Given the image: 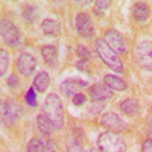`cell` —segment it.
<instances>
[{"label": "cell", "instance_id": "1", "mask_svg": "<svg viewBox=\"0 0 152 152\" xmlns=\"http://www.w3.org/2000/svg\"><path fill=\"white\" fill-rule=\"evenodd\" d=\"M43 113L47 116L55 129H62V126H64V107H62V102L58 94L50 93L46 96L43 104Z\"/></svg>", "mask_w": 152, "mask_h": 152}, {"label": "cell", "instance_id": "2", "mask_svg": "<svg viewBox=\"0 0 152 152\" xmlns=\"http://www.w3.org/2000/svg\"><path fill=\"white\" fill-rule=\"evenodd\" d=\"M94 47H96V52H97L99 58L102 59L111 70H114L116 73L125 72V67H123V62H122L120 56L114 52V50L110 49V46L105 43V40H96Z\"/></svg>", "mask_w": 152, "mask_h": 152}, {"label": "cell", "instance_id": "3", "mask_svg": "<svg viewBox=\"0 0 152 152\" xmlns=\"http://www.w3.org/2000/svg\"><path fill=\"white\" fill-rule=\"evenodd\" d=\"M97 149L100 152H126V143L117 132L107 131L99 135Z\"/></svg>", "mask_w": 152, "mask_h": 152}, {"label": "cell", "instance_id": "4", "mask_svg": "<svg viewBox=\"0 0 152 152\" xmlns=\"http://www.w3.org/2000/svg\"><path fill=\"white\" fill-rule=\"evenodd\" d=\"M0 35H2V40L11 47H17L21 43V34L18 28L15 24H12L9 20L3 18L0 21Z\"/></svg>", "mask_w": 152, "mask_h": 152}, {"label": "cell", "instance_id": "5", "mask_svg": "<svg viewBox=\"0 0 152 152\" xmlns=\"http://www.w3.org/2000/svg\"><path fill=\"white\" fill-rule=\"evenodd\" d=\"M137 64L145 70H152V44L149 41L138 43L134 49Z\"/></svg>", "mask_w": 152, "mask_h": 152}, {"label": "cell", "instance_id": "6", "mask_svg": "<svg viewBox=\"0 0 152 152\" xmlns=\"http://www.w3.org/2000/svg\"><path fill=\"white\" fill-rule=\"evenodd\" d=\"M20 116H21V107L18 105L17 100L6 99L5 102L2 104V119H3V123L11 125V123H14L15 120H18Z\"/></svg>", "mask_w": 152, "mask_h": 152}, {"label": "cell", "instance_id": "7", "mask_svg": "<svg viewBox=\"0 0 152 152\" xmlns=\"http://www.w3.org/2000/svg\"><path fill=\"white\" fill-rule=\"evenodd\" d=\"M105 43L110 46L111 50H114L117 55H123L126 53V40H125V37L117 32V31H114V29H110L107 31L105 34Z\"/></svg>", "mask_w": 152, "mask_h": 152}, {"label": "cell", "instance_id": "8", "mask_svg": "<svg viewBox=\"0 0 152 152\" xmlns=\"http://www.w3.org/2000/svg\"><path fill=\"white\" fill-rule=\"evenodd\" d=\"M88 87V82L82 81V79H76V78H69L66 81H62L59 85V91L64 97H73L75 94L81 93L82 88Z\"/></svg>", "mask_w": 152, "mask_h": 152}, {"label": "cell", "instance_id": "9", "mask_svg": "<svg viewBox=\"0 0 152 152\" xmlns=\"http://www.w3.org/2000/svg\"><path fill=\"white\" fill-rule=\"evenodd\" d=\"M15 67H17L20 75H23V76L28 78V76H31L35 72V69H37V59L34 58L32 53L23 52L15 61Z\"/></svg>", "mask_w": 152, "mask_h": 152}, {"label": "cell", "instance_id": "10", "mask_svg": "<svg viewBox=\"0 0 152 152\" xmlns=\"http://www.w3.org/2000/svg\"><path fill=\"white\" fill-rule=\"evenodd\" d=\"M76 31L78 34L82 37V38H91L94 35V26H93V21H91V17L81 12V14L76 15Z\"/></svg>", "mask_w": 152, "mask_h": 152}, {"label": "cell", "instance_id": "11", "mask_svg": "<svg viewBox=\"0 0 152 152\" xmlns=\"http://www.w3.org/2000/svg\"><path fill=\"white\" fill-rule=\"evenodd\" d=\"M100 123H102L105 128H108L110 131H114V132L126 129V122L117 113H105L104 116L100 117Z\"/></svg>", "mask_w": 152, "mask_h": 152}, {"label": "cell", "instance_id": "12", "mask_svg": "<svg viewBox=\"0 0 152 152\" xmlns=\"http://www.w3.org/2000/svg\"><path fill=\"white\" fill-rule=\"evenodd\" d=\"M90 99L94 102H105V100L113 97V91L105 84H94L90 87Z\"/></svg>", "mask_w": 152, "mask_h": 152}, {"label": "cell", "instance_id": "13", "mask_svg": "<svg viewBox=\"0 0 152 152\" xmlns=\"http://www.w3.org/2000/svg\"><path fill=\"white\" fill-rule=\"evenodd\" d=\"M151 17V8L148 6V3L145 2H137L134 6H132V18L137 21V23H146Z\"/></svg>", "mask_w": 152, "mask_h": 152}, {"label": "cell", "instance_id": "14", "mask_svg": "<svg viewBox=\"0 0 152 152\" xmlns=\"http://www.w3.org/2000/svg\"><path fill=\"white\" fill-rule=\"evenodd\" d=\"M41 56L46 66L50 69H55L58 66V49L55 46H44L41 47Z\"/></svg>", "mask_w": 152, "mask_h": 152}, {"label": "cell", "instance_id": "15", "mask_svg": "<svg viewBox=\"0 0 152 152\" xmlns=\"http://www.w3.org/2000/svg\"><path fill=\"white\" fill-rule=\"evenodd\" d=\"M104 84L110 88L111 91H117V93H122V91H125L126 88H128L126 82L122 78L116 76V75H105L104 76Z\"/></svg>", "mask_w": 152, "mask_h": 152}, {"label": "cell", "instance_id": "16", "mask_svg": "<svg viewBox=\"0 0 152 152\" xmlns=\"http://www.w3.org/2000/svg\"><path fill=\"white\" fill-rule=\"evenodd\" d=\"M120 110L128 117H135V116H138V113H140V104H138L135 99H125L120 104Z\"/></svg>", "mask_w": 152, "mask_h": 152}, {"label": "cell", "instance_id": "17", "mask_svg": "<svg viewBox=\"0 0 152 152\" xmlns=\"http://www.w3.org/2000/svg\"><path fill=\"white\" fill-rule=\"evenodd\" d=\"M50 85V76L47 72H40V73H37L35 76V79H34V88H35V91L38 93H44L47 88Z\"/></svg>", "mask_w": 152, "mask_h": 152}, {"label": "cell", "instance_id": "18", "mask_svg": "<svg viewBox=\"0 0 152 152\" xmlns=\"http://www.w3.org/2000/svg\"><path fill=\"white\" fill-rule=\"evenodd\" d=\"M37 126H38V131H40L43 135H46V137H49L50 134H52V131L55 129L53 125L50 123V120L47 119V116L44 113H41L40 116L37 117Z\"/></svg>", "mask_w": 152, "mask_h": 152}, {"label": "cell", "instance_id": "19", "mask_svg": "<svg viewBox=\"0 0 152 152\" xmlns=\"http://www.w3.org/2000/svg\"><path fill=\"white\" fill-rule=\"evenodd\" d=\"M41 31H43V34H46L49 37H56V35H59V24L52 18H46L41 23Z\"/></svg>", "mask_w": 152, "mask_h": 152}, {"label": "cell", "instance_id": "20", "mask_svg": "<svg viewBox=\"0 0 152 152\" xmlns=\"http://www.w3.org/2000/svg\"><path fill=\"white\" fill-rule=\"evenodd\" d=\"M23 17L29 23H35L37 18L40 17V8L35 6V5H26L23 9Z\"/></svg>", "mask_w": 152, "mask_h": 152}, {"label": "cell", "instance_id": "21", "mask_svg": "<svg viewBox=\"0 0 152 152\" xmlns=\"http://www.w3.org/2000/svg\"><path fill=\"white\" fill-rule=\"evenodd\" d=\"M9 62H11V56L6 50H0V76L6 75L8 69H9Z\"/></svg>", "mask_w": 152, "mask_h": 152}, {"label": "cell", "instance_id": "22", "mask_svg": "<svg viewBox=\"0 0 152 152\" xmlns=\"http://www.w3.org/2000/svg\"><path fill=\"white\" fill-rule=\"evenodd\" d=\"M28 152H46V146H44L43 140L34 137L28 145Z\"/></svg>", "mask_w": 152, "mask_h": 152}, {"label": "cell", "instance_id": "23", "mask_svg": "<svg viewBox=\"0 0 152 152\" xmlns=\"http://www.w3.org/2000/svg\"><path fill=\"white\" fill-rule=\"evenodd\" d=\"M26 104L32 108H35L38 105V99H37V91L35 88H29L28 93H26Z\"/></svg>", "mask_w": 152, "mask_h": 152}, {"label": "cell", "instance_id": "24", "mask_svg": "<svg viewBox=\"0 0 152 152\" xmlns=\"http://www.w3.org/2000/svg\"><path fill=\"white\" fill-rule=\"evenodd\" d=\"M66 152H85V151H84V146H82L78 140H70V142L67 143Z\"/></svg>", "mask_w": 152, "mask_h": 152}, {"label": "cell", "instance_id": "25", "mask_svg": "<svg viewBox=\"0 0 152 152\" xmlns=\"http://www.w3.org/2000/svg\"><path fill=\"white\" fill-rule=\"evenodd\" d=\"M72 100H73V105L75 107H82L84 104H87V96L84 93H78V94H75L72 97Z\"/></svg>", "mask_w": 152, "mask_h": 152}, {"label": "cell", "instance_id": "26", "mask_svg": "<svg viewBox=\"0 0 152 152\" xmlns=\"http://www.w3.org/2000/svg\"><path fill=\"white\" fill-rule=\"evenodd\" d=\"M8 85L11 90H14V91H18V88H20V81L17 78V75H11L9 76V79H8Z\"/></svg>", "mask_w": 152, "mask_h": 152}, {"label": "cell", "instance_id": "27", "mask_svg": "<svg viewBox=\"0 0 152 152\" xmlns=\"http://www.w3.org/2000/svg\"><path fill=\"white\" fill-rule=\"evenodd\" d=\"M94 5H96V11L100 14V12H105L110 8L111 2H108V0H105V2H104V0H97V2H94Z\"/></svg>", "mask_w": 152, "mask_h": 152}, {"label": "cell", "instance_id": "28", "mask_svg": "<svg viewBox=\"0 0 152 152\" xmlns=\"http://www.w3.org/2000/svg\"><path fill=\"white\" fill-rule=\"evenodd\" d=\"M76 55H78L79 58L88 59L90 58V50H88L87 47H84V46H78V49H76Z\"/></svg>", "mask_w": 152, "mask_h": 152}, {"label": "cell", "instance_id": "29", "mask_svg": "<svg viewBox=\"0 0 152 152\" xmlns=\"http://www.w3.org/2000/svg\"><path fill=\"white\" fill-rule=\"evenodd\" d=\"M142 152H152V138H148V140L143 142Z\"/></svg>", "mask_w": 152, "mask_h": 152}, {"label": "cell", "instance_id": "30", "mask_svg": "<svg viewBox=\"0 0 152 152\" xmlns=\"http://www.w3.org/2000/svg\"><path fill=\"white\" fill-rule=\"evenodd\" d=\"M87 152H100V151H99L97 148H91V149H88Z\"/></svg>", "mask_w": 152, "mask_h": 152}, {"label": "cell", "instance_id": "31", "mask_svg": "<svg viewBox=\"0 0 152 152\" xmlns=\"http://www.w3.org/2000/svg\"><path fill=\"white\" fill-rule=\"evenodd\" d=\"M78 5H91V2H76Z\"/></svg>", "mask_w": 152, "mask_h": 152}]
</instances>
